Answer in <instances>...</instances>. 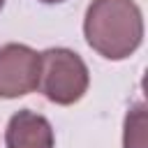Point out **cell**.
<instances>
[{"mask_svg":"<svg viewBox=\"0 0 148 148\" xmlns=\"http://www.w3.org/2000/svg\"><path fill=\"white\" fill-rule=\"evenodd\" d=\"M88 46L106 60L130 58L143 42V14L134 0H92L83 16Z\"/></svg>","mask_w":148,"mask_h":148,"instance_id":"obj_1","label":"cell"},{"mask_svg":"<svg viewBox=\"0 0 148 148\" xmlns=\"http://www.w3.org/2000/svg\"><path fill=\"white\" fill-rule=\"evenodd\" d=\"M123 148H148L146 136V104L136 102L127 109L123 123Z\"/></svg>","mask_w":148,"mask_h":148,"instance_id":"obj_5","label":"cell"},{"mask_svg":"<svg viewBox=\"0 0 148 148\" xmlns=\"http://www.w3.org/2000/svg\"><path fill=\"white\" fill-rule=\"evenodd\" d=\"M39 53L18 42L0 46V99H16L37 90Z\"/></svg>","mask_w":148,"mask_h":148,"instance_id":"obj_3","label":"cell"},{"mask_svg":"<svg viewBox=\"0 0 148 148\" xmlns=\"http://www.w3.org/2000/svg\"><path fill=\"white\" fill-rule=\"evenodd\" d=\"M5 148H56V132L37 111H16L5 130Z\"/></svg>","mask_w":148,"mask_h":148,"instance_id":"obj_4","label":"cell"},{"mask_svg":"<svg viewBox=\"0 0 148 148\" xmlns=\"http://www.w3.org/2000/svg\"><path fill=\"white\" fill-rule=\"evenodd\" d=\"M39 2H44V5H60V2H65V0H39Z\"/></svg>","mask_w":148,"mask_h":148,"instance_id":"obj_6","label":"cell"},{"mask_svg":"<svg viewBox=\"0 0 148 148\" xmlns=\"http://www.w3.org/2000/svg\"><path fill=\"white\" fill-rule=\"evenodd\" d=\"M90 88V72L86 60L67 49L51 46L39 53V83L37 90L58 106H72L83 99Z\"/></svg>","mask_w":148,"mask_h":148,"instance_id":"obj_2","label":"cell"},{"mask_svg":"<svg viewBox=\"0 0 148 148\" xmlns=\"http://www.w3.org/2000/svg\"><path fill=\"white\" fill-rule=\"evenodd\" d=\"M2 7H5V0H0V12H2Z\"/></svg>","mask_w":148,"mask_h":148,"instance_id":"obj_7","label":"cell"}]
</instances>
